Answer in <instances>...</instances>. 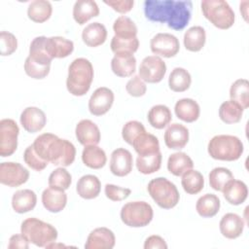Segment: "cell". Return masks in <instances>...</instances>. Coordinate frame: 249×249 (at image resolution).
Here are the masks:
<instances>
[{"mask_svg": "<svg viewBox=\"0 0 249 249\" xmlns=\"http://www.w3.org/2000/svg\"><path fill=\"white\" fill-rule=\"evenodd\" d=\"M94 71L91 62L85 57L75 58L68 67L67 90L74 96H83L90 89Z\"/></svg>", "mask_w": 249, "mask_h": 249, "instance_id": "cell-3", "label": "cell"}, {"mask_svg": "<svg viewBox=\"0 0 249 249\" xmlns=\"http://www.w3.org/2000/svg\"><path fill=\"white\" fill-rule=\"evenodd\" d=\"M174 112L176 117L181 121L185 123H194L200 115V107L195 99L182 98L175 103Z\"/></svg>", "mask_w": 249, "mask_h": 249, "instance_id": "cell-28", "label": "cell"}, {"mask_svg": "<svg viewBox=\"0 0 249 249\" xmlns=\"http://www.w3.org/2000/svg\"><path fill=\"white\" fill-rule=\"evenodd\" d=\"M116 244L114 232L105 227L96 228L89 232L85 243L86 249H112Z\"/></svg>", "mask_w": 249, "mask_h": 249, "instance_id": "cell-16", "label": "cell"}, {"mask_svg": "<svg viewBox=\"0 0 249 249\" xmlns=\"http://www.w3.org/2000/svg\"><path fill=\"white\" fill-rule=\"evenodd\" d=\"M144 15L153 22L166 23L173 30H182L192 18L193 3L190 0H146Z\"/></svg>", "mask_w": 249, "mask_h": 249, "instance_id": "cell-1", "label": "cell"}, {"mask_svg": "<svg viewBox=\"0 0 249 249\" xmlns=\"http://www.w3.org/2000/svg\"><path fill=\"white\" fill-rule=\"evenodd\" d=\"M131 146L138 156H148L160 152L159 139L154 134L148 133L147 131L137 136Z\"/></svg>", "mask_w": 249, "mask_h": 249, "instance_id": "cell-31", "label": "cell"}, {"mask_svg": "<svg viewBox=\"0 0 249 249\" xmlns=\"http://www.w3.org/2000/svg\"><path fill=\"white\" fill-rule=\"evenodd\" d=\"M46 39L47 37L45 36L35 37L30 43L28 56L41 65L51 66L53 58L49 55L46 50Z\"/></svg>", "mask_w": 249, "mask_h": 249, "instance_id": "cell-36", "label": "cell"}, {"mask_svg": "<svg viewBox=\"0 0 249 249\" xmlns=\"http://www.w3.org/2000/svg\"><path fill=\"white\" fill-rule=\"evenodd\" d=\"M29 240L22 233L14 234L9 239L8 249H27L29 248Z\"/></svg>", "mask_w": 249, "mask_h": 249, "instance_id": "cell-53", "label": "cell"}, {"mask_svg": "<svg viewBox=\"0 0 249 249\" xmlns=\"http://www.w3.org/2000/svg\"><path fill=\"white\" fill-rule=\"evenodd\" d=\"M101 191V182L97 176L87 174L82 176L76 185V192L84 199L97 197Z\"/></svg>", "mask_w": 249, "mask_h": 249, "instance_id": "cell-25", "label": "cell"}, {"mask_svg": "<svg viewBox=\"0 0 249 249\" xmlns=\"http://www.w3.org/2000/svg\"><path fill=\"white\" fill-rule=\"evenodd\" d=\"M29 178V171L20 163L5 161L0 164V183L16 188L23 185Z\"/></svg>", "mask_w": 249, "mask_h": 249, "instance_id": "cell-11", "label": "cell"}, {"mask_svg": "<svg viewBox=\"0 0 249 249\" xmlns=\"http://www.w3.org/2000/svg\"><path fill=\"white\" fill-rule=\"evenodd\" d=\"M143 247L144 249H166L167 244L161 236L153 234L146 238Z\"/></svg>", "mask_w": 249, "mask_h": 249, "instance_id": "cell-54", "label": "cell"}, {"mask_svg": "<svg viewBox=\"0 0 249 249\" xmlns=\"http://www.w3.org/2000/svg\"><path fill=\"white\" fill-rule=\"evenodd\" d=\"M220 198L214 194H205L201 196L196 203V210L202 218L214 217L220 210Z\"/></svg>", "mask_w": 249, "mask_h": 249, "instance_id": "cell-33", "label": "cell"}, {"mask_svg": "<svg viewBox=\"0 0 249 249\" xmlns=\"http://www.w3.org/2000/svg\"><path fill=\"white\" fill-rule=\"evenodd\" d=\"M192 84V77L188 70L182 67H175L168 77L169 89L174 92H183L189 89Z\"/></svg>", "mask_w": 249, "mask_h": 249, "instance_id": "cell-37", "label": "cell"}, {"mask_svg": "<svg viewBox=\"0 0 249 249\" xmlns=\"http://www.w3.org/2000/svg\"><path fill=\"white\" fill-rule=\"evenodd\" d=\"M194 161L184 152L171 154L167 160V169L174 176H182L185 172L193 169Z\"/></svg>", "mask_w": 249, "mask_h": 249, "instance_id": "cell-32", "label": "cell"}, {"mask_svg": "<svg viewBox=\"0 0 249 249\" xmlns=\"http://www.w3.org/2000/svg\"><path fill=\"white\" fill-rule=\"evenodd\" d=\"M82 160L84 164L91 169L102 168L107 161L105 151L97 145L85 146L82 152Z\"/></svg>", "mask_w": 249, "mask_h": 249, "instance_id": "cell-30", "label": "cell"}, {"mask_svg": "<svg viewBox=\"0 0 249 249\" xmlns=\"http://www.w3.org/2000/svg\"><path fill=\"white\" fill-rule=\"evenodd\" d=\"M23 160L31 169L38 172L44 170L49 163L48 161L44 160L42 158L39 157V155L35 152L32 144L25 149L23 153Z\"/></svg>", "mask_w": 249, "mask_h": 249, "instance_id": "cell-48", "label": "cell"}, {"mask_svg": "<svg viewBox=\"0 0 249 249\" xmlns=\"http://www.w3.org/2000/svg\"><path fill=\"white\" fill-rule=\"evenodd\" d=\"M208 177L210 187L217 192H222L226 184L234 178L231 171L226 167L213 168Z\"/></svg>", "mask_w": 249, "mask_h": 249, "instance_id": "cell-43", "label": "cell"}, {"mask_svg": "<svg viewBox=\"0 0 249 249\" xmlns=\"http://www.w3.org/2000/svg\"><path fill=\"white\" fill-rule=\"evenodd\" d=\"M162 156L160 151L148 156H138L136 159L137 170L145 175L153 174L160 170L161 166Z\"/></svg>", "mask_w": 249, "mask_h": 249, "instance_id": "cell-42", "label": "cell"}, {"mask_svg": "<svg viewBox=\"0 0 249 249\" xmlns=\"http://www.w3.org/2000/svg\"><path fill=\"white\" fill-rule=\"evenodd\" d=\"M230 97L237 102L244 110L249 107V82L246 79H237L230 89Z\"/></svg>", "mask_w": 249, "mask_h": 249, "instance_id": "cell-41", "label": "cell"}, {"mask_svg": "<svg viewBox=\"0 0 249 249\" xmlns=\"http://www.w3.org/2000/svg\"><path fill=\"white\" fill-rule=\"evenodd\" d=\"M46 50L53 59L64 58L73 53L74 43L61 36H52L46 39Z\"/></svg>", "mask_w": 249, "mask_h": 249, "instance_id": "cell-22", "label": "cell"}, {"mask_svg": "<svg viewBox=\"0 0 249 249\" xmlns=\"http://www.w3.org/2000/svg\"><path fill=\"white\" fill-rule=\"evenodd\" d=\"M114 92L107 87L96 89L89 100V110L91 115L99 117L105 115L114 103Z\"/></svg>", "mask_w": 249, "mask_h": 249, "instance_id": "cell-13", "label": "cell"}, {"mask_svg": "<svg viewBox=\"0 0 249 249\" xmlns=\"http://www.w3.org/2000/svg\"><path fill=\"white\" fill-rule=\"evenodd\" d=\"M37 203V196L34 191L23 189L17 191L12 196V207L18 214L33 210Z\"/></svg>", "mask_w": 249, "mask_h": 249, "instance_id": "cell-26", "label": "cell"}, {"mask_svg": "<svg viewBox=\"0 0 249 249\" xmlns=\"http://www.w3.org/2000/svg\"><path fill=\"white\" fill-rule=\"evenodd\" d=\"M244 221L242 217L235 213H227L220 220L219 228L222 235L228 239L239 237L244 230Z\"/></svg>", "mask_w": 249, "mask_h": 249, "instance_id": "cell-20", "label": "cell"}, {"mask_svg": "<svg viewBox=\"0 0 249 249\" xmlns=\"http://www.w3.org/2000/svg\"><path fill=\"white\" fill-rule=\"evenodd\" d=\"M201 12L215 27L219 29L231 28L235 20V14L227 1L203 0L200 3Z\"/></svg>", "mask_w": 249, "mask_h": 249, "instance_id": "cell-6", "label": "cell"}, {"mask_svg": "<svg viewBox=\"0 0 249 249\" xmlns=\"http://www.w3.org/2000/svg\"><path fill=\"white\" fill-rule=\"evenodd\" d=\"M107 39V29L104 24L94 21L89 23L82 32L83 42L90 48H96L105 43Z\"/></svg>", "mask_w": 249, "mask_h": 249, "instance_id": "cell-24", "label": "cell"}, {"mask_svg": "<svg viewBox=\"0 0 249 249\" xmlns=\"http://www.w3.org/2000/svg\"><path fill=\"white\" fill-rule=\"evenodd\" d=\"M145 126L138 121H129L125 123L122 128V137L129 145H132L133 141L141 133L145 132Z\"/></svg>", "mask_w": 249, "mask_h": 249, "instance_id": "cell-46", "label": "cell"}, {"mask_svg": "<svg viewBox=\"0 0 249 249\" xmlns=\"http://www.w3.org/2000/svg\"><path fill=\"white\" fill-rule=\"evenodd\" d=\"M72 14L74 20L78 24L83 25L90 18L99 15V8L93 0H78L73 6Z\"/></svg>", "mask_w": 249, "mask_h": 249, "instance_id": "cell-27", "label": "cell"}, {"mask_svg": "<svg viewBox=\"0 0 249 249\" xmlns=\"http://www.w3.org/2000/svg\"><path fill=\"white\" fill-rule=\"evenodd\" d=\"M244 109L235 101L230 99L223 102L219 108V117L225 124H236L242 119Z\"/></svg>", "mask_w": 249, "mask_h": 249, "instance_id": "cell-38", "label": "cell"}, {"mask_svg": "<svg viewBox=\"0 0 249 249\" xmlns=\"http://www.w3.org/2000/svg\"><path fill=\"white\" fill-rule=\"evenodd\" d=\"M126 92L133 97H141L145 95L147 91V86L145 82L137 75L129 79L125 85Z\"/></svg>", "mask_w": 249, "mask_h": 249, "instance_id": "cell-51", "label": "cell"}, {"mask_svg": "<svg viewBox=\"0 0 249 249\" xmlns=\"http://www.w3.org/2000/svg\"><path fill=\"white\" fill-rule=\"evenodd\" d=\"M133 158L131 153L124 148L114 150L110 158V171L118 177H124L132 171Z\"/></svg>", "mask_w": 249, "mask_h": 249, "instance_id": "cell-14", "label": "cell"}, {"mask_svg": "<svg viewBox=\"0 0 249 249\" xmlns=\"http://www.w3.org/2000/svg\"><path fill=\"white\" fill-rule=\"evenodd\" d=\"M149 124L156 129H162L168 125L172 120L170 109L163 104L154 105L148 112Z\"/></svg>", "mask_w": 249, "mask_h": 249, "instance_id": "cell-34", "label": "cell"}, {"mask_svg": "<svg viewBox=\"0 0 249 249\" xmlns=\"http://www.w3.org/2000/svg\"><path fill=\"white\" fill-rule=\"evenodd\" d=\"M138 76L146 83H160L165 76L166 64L163 59L158 55H148L140 63Z\"/></svg>", "mask_w": 249, "mask_h": 249, "instance_id": "cell-10", "label": "cell"}, {"mask_svg": "<svg viewBox=\"0 0 249 249\" xmlns=\"http://www.w3.org/2000/svg\"><path fill=\"white\" fill-rule=\"evenodd\" d=\"M181 185L187 194L196 195L204 187V178L199 171L190 169L182 175Z\"/></svg>", "mask_w": 249, "mask_h": 249, "instance_id": "cell-40", "label": "cell"}, {"mask_svg": "<svg viewBox=\"0 0 249 249\" xmlns=\"http://www.w3.org/2000/svg\"><path fill=\"white\" fill-rule=\"evenodd\" d=\"M19 128L13 119L0 121V156L2 158L12 156L18 148V136Z\"/></svg>", "mask_w": 249, "mask_h": 249, "instance_id": "cell-9", "label": "cell"}, {"mask_svg": "<svg viewBox=\"0 0 249 249\" xmlns=\"http://www.w3.org/2000/svg\"><path fill=\"white\" fill-rule=\"evenodd\" d=\"M51 70V66H45L41 65L34 60L31 59V57L27 56L24 61V71L27 76H29L32 79L41 80L46 78Z\"/></svg>", "mask_w": 249, "mask_h": 249, "instance_id": "cell-47", "label": "cell"}, {"mask_svg": "<svg viewBox=\"0 0 249 249\" xmlns=\"http://www.w3.org/2000/svg\"><path fill=\"white\" fill-rule=\"evenodd\" d=\"M20 233L25 235L30 243L38 247H47L56 241L58 235L53 225L34 217L27 218L21 223Z\"/></svg>", "mask_w": 249, "mask_h": 249, "instance_id": "cell-5", "label": "cell"}, {"mask_svg": "<svg viewBox=\"0 0 249 249\" xmlns=\"http://www.w3.org/2000/svg\"><path fill=\"white\" fill-rule=\"evenodd\" d=\"M247 5H248V1H243V2H240V5H239V10H240V13L244 18V20L246 22H248V18H247V16H248V8H247Z\"/></svg>", "mask_w": 249, "mask_h": 249, "instance_id": "cell-55", "label": "cell"}, {"mask_svg": "<svg viewBox=\"0 0 249 249\" xmlns=\"http://www.w3.org/2000/svg\"><path fill=\"white\" fill-rule=\"evenodd\" d=\"M150 48L154 54L170 58L180 50V43L176 36L170 33H158L150 41Z\"/></svg>", "mask_w": 249, "mask_h": 249, "instance_id": "cell-12", "label": "cell"}, {"mask_svg": "<svg viewBox=\"0 0 249 249\" xmlns=\"http://www.w3.org/2000/svg\"><path fill=\"white\" fill-rule=\"evenodd\" d=\"M111 69L118 77H130L136 70V58L133 53H116L111 60Z\"/></svg>", "mask_w": 249, "mask_h": 249, "instance_id": "cell-21", "label": "cell"}, {"mask_svg": "<svg viewBox=\"0 0 249 249\" xmlns=\"http://www.w3.org/2000/svg\"><path fill=\"white\" fill-rule=\"evenodd\" d=\"M113 31L115 33L114 36L118 38L132 39L137 37L138 29L130 18L126 16H120L113 23Z\"/></svg>", "mask_w": 249, "mask_h": 249, "instance_id": "cell-39", "label": "cell"}, {"mask_svg": "<svg viewBox=\"0 0 249 249\" xmlns=\"http://www.w3.org/2000/svg\"><path fill=\"white\" fill-rule=\"evenodd\" d=\"M104 3L120 14H126L130 12L134 5L133 0H105Z\"/></svg>", "mask_w": 249, "mask_h": 249, "instance_id": "cell-52", "label": "cell"}, {"mask_svg": "<svg viewBox=\"0 0 249 249\" xmlns=\"http://www.w3.org/2000/svg\"><path fill=\"white\" fill-rule=\"evenodd\" d=\"M53 13V6L47 0H34L27 8V16L29 19L37 23L47 21Z\"/></svg>", "mask_w": 249, "mask_h": 249, "instance_id": "cell-35", "label": "cell"}, {"mask_svg": "<svg viewBox=\"0 0 249 249\" xmlns=\"http://www.w3.org/2000/svg\"><path fill=\"white\" fill-rule=\"evenodd\" d=\"M184 46L189 52L196 53L202 50L206 42V33L202 26L195 25L187 29L183 38Z\"/></svg>", "mask_w": 249, "mask_h": 249, "instance_id": "cell-29", "label": "cell"}, {"mask_svg": "<svg viewBox=\"0 0 249 249\" xmlns=\"http://www.w3.org/2000/svg\"><path fill=\"white\" fill-rule=\"evenodd\" d=\"M104 193L108 199L112 201H122L129 196L131 190L128 188H122L114 184H106Z\"/></svg>", "mask_w": 249, "mask_h": 249, "instance_id": "cell-50", "label": "cell"}, {"mask_svg": "<svg viewBox=\"0 0 249 249\" xmlns=\"http://www.w3.org/2000/svg\"><path fill=\"white\" fill-rule=\"evenodd\" d=\"M147 191L153 200L162 209H171L175 207L180 199V194L175 184L164 177L152 179Z\"/></svg>", "mask_w": 249, "mask_h": 249, "instance_id": "cell-7", "label": "cell"}, {"mask_svg": "<svg viewBox=\"0 0 249 249\" xmlns=\"http://www.w3.org/2000/svg\"><path fill=\"white\" fill-rule=\"evenodd\" d=\"M18 49L17 37L9 31L0 32V53L2 56L11 55Z\"/></svg>", "mask_w": 249, "mask_h": 249, "instance_id": "cell-49", "label": "cell"}, {"mask_svg": "<svg viewBox=\"0 0 249 249\" xmlns=\"http://www.w3.org/2000/svg\"><path fill=\"white\" fill-rule=\"evenodd\" d=\"M120 217L122 222L127 227L143 228L152 222L154 211L152 206L146 201H129L123 205Z\"/></svg>", "mask_w": 249, "mask_h": 249, "instance_id": "cell-8", "label": "cell"}, {"mask_svg": "<svg viewBox=\"0 0 249 249\" xmlns=\"http://www.w3.org/2000/svg\"><path fill=\"white\" fill-rule=\"evenodd\" d=\"M75 135L77 140L83 146L97 145L100 142L101 134L99 127L90 120H81L75 127Z\"/></svg>", "mask_w": 249, "mask_h": 249, "instance_id": "cell-17", "label": "cell"}, {"mask_svg": "<svg viewBox=\"0 0 249 249\" xmlns=\"http://www.w3.org/2000/svg\"><path fill=\"white\" fill-rule=\"evenodd\" d=\"M35 152L48 162L63 167L71 165L76 157V148L70 141L53 133H43L33 142Z\"/></svg>", "mask_w": 249, "mask_h": 249, "instance_id": "cell-2", "label": "cell"}, {"mask_svg": "<svg viewBox=\"0 0 249 249\" xmlns=\"http://www.w3.org/2000/svg\"><path fill=\"white\" fill-rule=\"evenodd\" d=\"M163 139L167 148L172 150H181L189 141V129L182 124H171L166 128Z\"/></svg>", "mask_w": 249, "mask_h": 249, "instance_id": "cell-18", "label": "cell"}, {"mask_svg": "<svg viewBox=\"0 0 249 249\" xmlns=\"http://www.w3.org/2000/svg\"><path fill=\"white\" fill-rule=\"evenodd\" d=\"M222 193L230 204L240 205L248 196V188L243 181L233 178L226 184Z\"/></svg>", "mask_w": 249, "mask_h": 249, "instance_id": "cell-23", "label": "cell"}, {"mask_svg": "<svg viewBox=\"0 0 249 249\" xmlns=\"http://www.w3.org/2000/svg\"><path fill=\"white\" fill-rule=\"evenodd\" d=\"M20 124L29 133L41 131L46 124L47 117L44 111L35 106H29L23 109L19 117Z\"/></svg>", "mask_w": 249, "mask_h": 249, "instance_id": "cell-15", "label": "cell"}, {"mask_svg": "<svg viewBox=\"0 0 249 249\" xmlns=\"http://www.w3.org/2000/svg\"><path fill=\"white\" fill-rule=\"evenodd\" d=\"M207 151L209 156L214 160L233 161L242 156L244 147L238 137L230 134H219L210 139Z\"/></svg>", "mask_w": 249, "mask_h": 249, "instance_id": "cell-4", "label": "cell"}, {"mask_svg": "<svg viewBox=\"0 0 249 249\" xmlns=\"http://www.w3.org/2000/svg\"><path fill=\"white\" fill-rule=\"evenodd\" d=\"M57 247H66L64 244H62V243H56V241H54V242H53V243H51V244H49L46 248H57Z\"/></svg>", "mask_w": 249, "mask_h": 249, "instance_id": "cell-56", "label": "cell"}, {"mask_svg": "<svg viewBox=\"0 0 249 249\" xmlns=\"http://www.w3.org/2000/svg\"><path fill=\"white\" fill-rule=\"evenodd\" d=\"M49 187L60 189V190H68L72 183V176L63 166L57 167L54 169L49 176Z\"/></svg>", "mask_w": 249, "mask_h": 249, "instance_id": "cell-44", "label": "cell"}, {"mask_svg": "<svg viewBox=\"0 0 249 249\" xmlns=\"http://www.w3.org/2000/svg\"><path fill=\"white\" fill-rule=\"evenodd\" d=\"M111 51L116 53H134L139 48V40L137 37L132 39H121L113 36L110 43Z\"/></svg>", "mask_w": 249, "mask_h": 249, "instance_id": "cell-45", "label": "cell"}, {"mask_svg": "<svg viewBox=\"0 0 249 249\" xmlns=\"http://www.w3.org/2000/svg\"><path fill=\"white\" fill-rule=\"evenodd\" d=\"M43 206L52 213L62 211L67 204V195L64 190L49 187L45 189L41 196Z\"/></svg>", "mask_w": 249, "mask_h": 249, "instance_id": "cell-19", "label": "cell"}]
</instances>
